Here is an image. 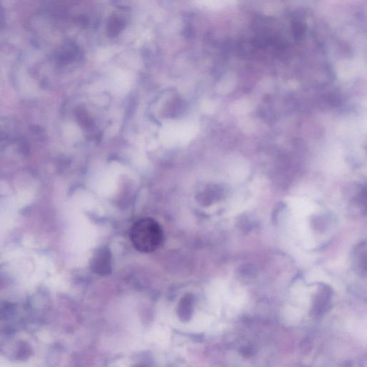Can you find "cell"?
<instances>
[{
	"instance_id": "6da1fadb",
	"label": "cell",
	"mask_w": 367,
	"mask_h": 367,
	"mask_svg": "<svg viewBox=\"0 0 367 367\" xmlns=\"http://www.w3.org/2000/svg\"><path fill=\"white\" fill-rule=\"evenodd\" d=\"M134 248L139 252L150 253L157 250L164 240L159 224L152 218H143L134 223L130 233Z\"/></svg>"
},
{
	"instance_id": "3957f363",
	"label": "cell",
	"mask_w": 367,
	"mask_h": 367,
	"mask_svg": "<svg viewBox=\"0 0 367 367\" xmlns=\"http://www.w3.org/2000/svg\"><path fill=\"white\" fill-rule=\"evenodd\" d=\"M191 301L192 300H191V297L187 295L180 300V304H179L177 313H178V316H180V319L184 321H187L191 316V312H192V302Z\"/></svg>"
},
{
	"instance_id": "7a4b0ae2",
	"label": "cell",
	"mask_w": 367,
	"mask_h": 367,
	"mask_svg": "<svg viewBox=\"0 0 367 367\" xmlns=\"http://www.w3.org/2000/svg\"><path fill=\"white\" fill-rule=\"evenodd\" d=\"M93 272L100 275H106L112 271V253L106 247L98 249L91 261Z\"/></svg>"
},
{
	"instance_id": "277c9868",
	"label": "cell",
	"mask_w": 367,
	"mask_h": 367,
	"mask_svg": "<svg viewBox=\"0 0 367 367\" xmlns=\"http://www.w3.org/2000/svg\"><path fill=\"white\" fill-rule=\"evenodd\" d=\"M134 367H146V366H142V365H135V366H134Z\"/></svg>"
}]
</instances>
